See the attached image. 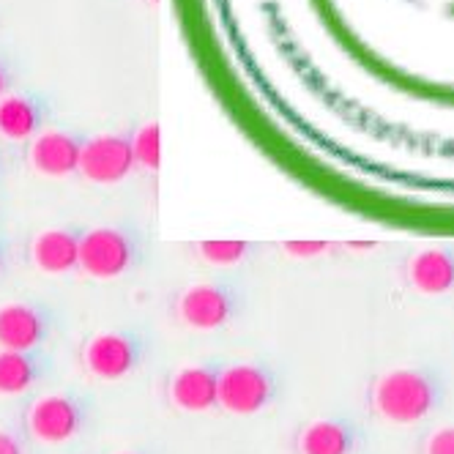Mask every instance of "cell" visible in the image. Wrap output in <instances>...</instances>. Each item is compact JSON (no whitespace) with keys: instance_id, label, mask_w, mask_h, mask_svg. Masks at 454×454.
I'll list each match as a JSON object with an SVG mask.
<instances>
[{"instance_id":"obj_10","label":"cell","mask_w":454,"mask_h":454,"mask_svg":"<svg viewBox=\"0 0 454 454\" xmlns=\"http://www.w3.org/2000/svg\"><path fill=\"white\" fill-rule=\"evenodd\" d=\"M219 362H192L170 372L168 400L181 413H211L219 408Z\"/></svg>"},{"instance_id":"obj_13","label":"cell","mask_w":454,"mask_h":454,"mask_svg":"<svg viewBox=\"0 0 454 454\" xmlns=\"http://www.w3.org/2000/svg\"><path fill=\"white\" fill-rule=\"evenodd\" d=\"M47 105L36 93H6L0 99V140L27 145L47 129Z\"/></svg>"},{"instance_id":"obj_16","label":"cell","mask_w":454,"mask_h":454,"mask_svg":"<svg viewBox=\"0 0 454 454\" xmlns=\"http://www.w3.org/2000/svg\"><path fill=\"white\" fill-rule=\"evenodd\" d=\"M198 252V257L203 263L214 266V269H236L252 261L254 254V244L244 241V239H206L192 247Z\"/></svg>"},{"instance_id":"obj_7","label":"cell","mask_w":454,"mask_h":454,"mask_svg":"<svg viewBox=\"0 0 454 454\" xmlns=\"http://www.w3.org/2000/svg\"><path fill=\"white\" fill-rule=\"evenodd\" d=\"M58 329L52 307L36 299L0 304V350H39Z\"/></svg>"},{"instance_id":"obj_2","label":"cell","mask_w":454,"mask_h":454,"mask_svg":"<svg viewBox=\"0 0 454 454\" xmlns=\"http://www.w3.org/2000/svg\"><path fill=\"white\" fill-rule=\"evenodd\" d=\"M145 261L143 233L129 224H96L85 227L80 236V263L88 279L113 282L140 269Z\"/></svg>"},{"instance_id":"obj_18","label":"cell","mask_w":454,"mask_h":454,"mask_svg":"<svg viewBox=\"0 0 454 454\" xmlns=\"http://www.w3.org/2000/svg\"><path fill=\"white\" fill-rule=\"evenodd\" d=\"M334 249L332 241H304V239H296V241H285L282 244V252L287 257H294V261H315V257H323Z\"/></svg>"},{"instance_id":"obj_20","label":"cell","mask_w":454,"mask_h":454,"mask_svg":"<svg viewBox=\"0 0 454 454\" xmlns=\"http://www.w3.org/2000/svg\"><path fill=\"white\" fill-rule=\"evenodd\" d=\"M0 454H27L22 435H17L14 430L0 427Z\"/></svg>"},{"instance_id":"obj_9","label":"cell","mask_w":454,"mask_h":454,"mask_svg":"<svg viewBox=\"0 0 454 454\" xmlns=\"http://www.w3.org/2000/svg\"><path fill=\"white\" fill-rule=\"evenodd\" d=\"M82 135L47 126L25 145L27 168L42 178H69L80 170Z\"/></svg>"},{"instance_id":"obj_3","label":"cell","mask_w":454,"mask_h":454,"mask_svg":"<svg viewBox=\"0 0 454 454\" xmlns=\"http://www.w3.org/2000/svg\"><path fill=\"white\" fill-rule=\"evenodd\" d=\"M151 340L140 329H102L90 334L80 348L82 370L105 383L132 378L148 356Z\"/></svg>"},{"instance_id":"obj_8","label":"cell","mask_w":454,"mask_h":454,"mask_svg":"<svg viewBox=\"0 0 454 454\" xmlns=\"http://www.w3.org/2000/svg\"><path fill=\"white\" fill-rule=\"evenodd\" d=\"M135 173V156L129 145V132H99L82 140L80 170L88 184L115 186Z\"/></svg>"},{"instance_id":"obj_19","label":"cell","mask_w":454,"mask_h":454,"mask_svg":"<svg viewBox=\"0 0 454 454\" xmlns=\"http://www.w3.org/2000/svg\"><path fill=\"white\" fill-rule=\"evenodd\" d=\"M425 454H454V425L433 430L425 441Z\"/></svg>"},{"instance_id":"obj_24","label":"cell","mask_w":454,"mask_h":454,"mask_svg":"<svg viewBox=\"0 0 454 454\" xmlns=\"http://www.w3.org/2000/svg\"><path fill=\"white\" fill-rule=\"evenodd\" d=\"M4 168H6V161H4V153H0V173H4Z\"/></svg>"},{"instance_id":"obj_6","label":"cell","mask_w":454,"mask_h":454,"mask_svg":"<svg viewBox=\"0 0 454 454\" xmlns=\"http://www.w3.org/2000/svg\"><path fill=\"white\" fill-rule=\"evenodd\" d=\"M90 403L74 392H47L25 411V433L39 443H69L85 433Z\"/></svg>"},{"instance_id":"obj_4","label":"cell","mask_w":454,"mask_h":454,"mask_svg":"<svg viewBox=\"0 0 454 454\" xmlns=\"http://www.w3.org/2000/svg\"><path fill=\"white\" fill-rule=\"evenodd\" d=\"M244 309V294L224 279H203L186 285L173 299V317L192 332H222Z\"/></svg>"},{"instance_id":"obj_26","label":"cell","mask_w":454,"mask_h":454,"mask_svg":"<svg viewBox=\"0 0 454 454\" xmlns=\"http://www.w3.org/2000/svg\"><path fill=\"white\" fill-rule=\"evenodd\" d=\"M148 4H151V6H156V4H159V0H148Z\"/></svg>"},{"instance_id":"obj_11","label":"cell","mask_w":454,"mask_h":454,"mask_svg":"<svg viewBox=\"0 0 454 454\" xmlns=\"http://www.w3.org/2000/svg\"><path fill=\"white\" fill-rule=\"evenodd\" d=\"M80 227H44L27 247V257L42 274L63 277L77 271L80 263Z\"/></svg>"},{"instance_id":"obj_22","label":"cell","mask_w":454,"mask_h":454,"mask_svg":"<svg viewBox=\"0 0 454 454\" xmlns=\"http://www.w3.org/2000/svg\"><path fill=\"white\" fill-rule=\"evenodd\" d=\"M12 72H9V67L4 60H0V99H4L6 93H12Z\"/></svg>"},{"instance_id":"obj_14","label":"cell","mask_w":454,"mask_h":454,"mask_svg":"<svg viewBox=\"0 0 454 454\" xmlns=\"http://www.w3.org/2000/svg\"><path fill=\"white\" fill-rule=\"evenodd\" d=\"M408 285L421 296H446L454 290V252L441 247L419 249L405 266Z\"/></svg>"},{"instance_id":"obj_1","label":"cell","mask_w":454,"mask_h":454,"mask_svg":"<svg viewBox=\"0 0 454 454\" xmlns=\"http://www.w3.org/2000/svg\"><path fill=\"white\" fill-rule=\"evenodd\" d=\"M441 400V386L425 367H395L375 375L367 388L370 411L388 425H419Z\"/></svg>"},{"instance_id":"obj_21","label":"cell","mask_w":454,"mask_h":454,"mask_svg":"<svg viewBox=\"0 0 454 454\" xmlns=\"http://www.w3.org/2000/svg\"><path fill=\"white\" fill-rule=\"evenodd\" d=\"M12 257H14V252H12V244L0 236V277H4L6 271H9V266H12Z\"/></svg>"},{"instance_id":"obj_23","label":"cell","mask_w":454,"mask_h":454,"mask_svg":"<svg viewBox=\"0 0 454 454\" xmlns=\"http://www.w3.org/2000/svg\"><path fill=\"white\" fill-rule=\"evenodd\" d=\"M345 249H350V252H370V249H375V241H348Z\"/></svg>"},{"instance_id":"obj_25","label":"cell","mask_w":454,"mask_h":454,"mask_svg":"<svg viewBox=\"0 0 454 454\" xmlns=\"http://www.w3.org/2000/svg\"><path fill=\"white\" fill-rule=\"evenodd\" d=\"M118 454H145V451H129V449H126V451H118Z\"/></svg>"},{"instance_id":"obj_15","label":"cell","mask_w":454,"mask_h":454,"mask_svg":"<svg viewBox=\"0 0 454 454\" xmlns=\"http://www.w3.org/2000/svg\"><path fill=\"white\" fill-rule=\"evenodd\" d=\"M50 372L42 350H0V397H22Z\"/></svg>"},{"instance_id":"obj_17","label":"cell","mask_w":454,"mask_h":454,"mask_svg":"<svg viewBox=\"0 0 454 454\" xmlns=\"http://www.w3.org/2000/svg\"><path fill=\"white\" fill-rule=\"evenodd\" d=\"M129 145L135 156V170L156 176L161 170V126L159 121H145L129 132Z\"/></svg>"},{"instance_id":"obj_12","label":"cell","mask_w":454,"mask_h":454,"mask_svg":"<svg viewBox=\"0 0 454 454\" xmlns=\"http://www.w3.org/2000/svg\"><path fill=\"white\" fill-rule=\"evenodd\" d=\"M359 446H362L359 427L340 416L309 419L296 435L299 454H356Z\"/></svg>"},{"instance_id":"obj_5","label":"cell","mask_w":454,"mask_h":454,"mask_svg":"<svg viewBox=\"0 0 454 454\" xmlns=\"http://www.w3.org/2000/svg\"><path fill=\"white\" fill-rule=\"evenodd\" d=\"M279 395V378L263 362H231L219 372V408L231 416H257Z\"/></svg>"}]
</instances>
